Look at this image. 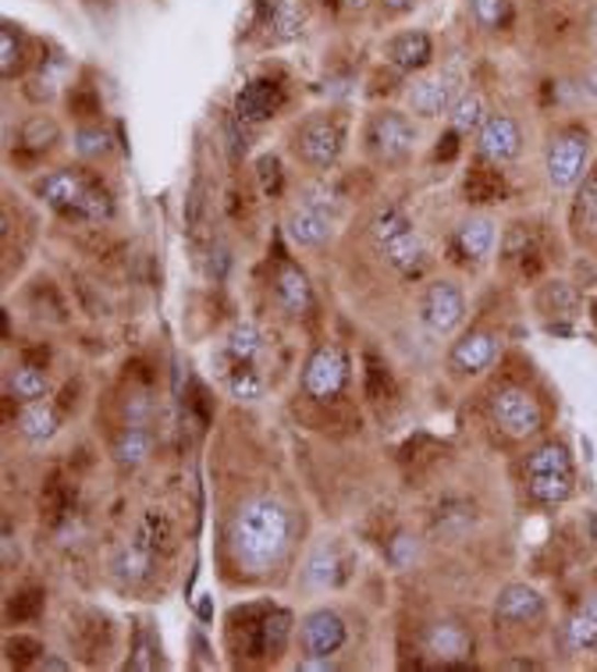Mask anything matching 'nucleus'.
<instances>
[{"instance_id": "9", "label": "nucleus", "mask_w": 597, "mask_h": 672, "mask_svg": "<svg viewBox=\"0 0 597 672\" xmlns=\"http://www.w3.org/2000/svg\"><path fill=\"white\" fill-rule=\"evenodd\" d=\"M367 146L370 154L384 164H398L413 154L416 146V128L406 114L398 111H378L367 122Z\"/></svg>"}, {"instance_id": "6", "label": "nucleus", "mask_w": 597, "mask_h": 672, "mask_svg": "<svg viewBox=\"0 0 597 672\" xmlns=\"http://www.w3.org/2000/svg\"><path fill=\"white\" fill-rule=\"evenodd\" d=\"M292 149L306 168L327 171V168H335V160L341 157V149H346V128H341V122L331 114H313L295 128Z\"/></svg>"}, {"instance_id": "35", "label": "nucleus", "mask_w": 597, "mask_h": 672, "mask_svg": "<svg viewBox=\"0 0 597 672\" xmlns=\"http://www.w3.org/2000/svg\"><path fill=\"white\" fill-rule=\"evenodd\" d=\"M470 11H473V19L481 29H505L512 22V4L509 0H470Z\"/></svg>"}, {"instance_id": "4", "label": "nucleus", "mask_w": 597, "mask_h": 672, "mask_svg": "<svg viewBox=\"0 0 597 672\" xmlns=\"http://www.w3.org/2000/svg\"><path fill=\"white\" fill-rule=\"evenodd\" d=\"M370 235L378 243L381 257L395 267L402 278H420L424 267H427V249H424V238L413 232L409 217L398 211V206H384L378 211L370 224Z\"/></svg>"}, {"instance_id": "26", "label": "nucleus", "mask_w": 597, "mask_h": 672, "mask_svg": "<svg viewBox=\"0 0 597 672\" xmlns=\"http://www.w3.org/2000/svg\"><path fill=\"white\" fill-rule=\"evenodd\" d=\"M57 427H61V416H57V410L50 406V402H25V410L19 413V430L29 438V441H50L57 435Z\"/></svg>"}, {"instance_id": "36", "label": "nucleus", "mask_w": 597, "mask_h": 672, "mask_svg": "<svg viewBox=\"0 0 597 672\" xmlns=\"http://www.w3.org/2000/svg\"><path fill=\"white\" fill-rule=\"evenodd\" d=\"M40 509L47 513V519H50V523H61V519H68V513H71V491H68L61 481H57V477H54V481H50L47 488H43Z\"/></svg>"}, {"instance_id": "8", "label": "nucleus", "mask_w": 597, "mask_h": 672, "mask_svg": "<svg viewBox=\"0 0 597 672\" xmlns=\"http://www.w3.org/2000/svg\"><path fill=\"white\" fill-rule=\"evenodd\" d=\"M349 384V356L338 346H317L303 367V392L313 402H335Z\"/></svg>"}, {"instance_id": "10", "label": "nucleus", "mask_w": 597, "mask_h": 672, "mask_svg": "<svg viewBox=\"0 0 597 672\" xmlns=\"http://www.w3.org/2000/svg\"><path fill=\"white\" fill-rule=\"evenodd\" d=\"M349 640V626L335 608H313L309 616L298 623V648L313 659H331Z\"/></svg>"}, {"instance_id": "52", "label": "nucleus", "mask_w": 597, "mask_h": 672, "mask_svg": "<svg viewBox=\"0 0 597 672\" xmlns=\"http://www.w3.org/2000/svg\"><path fill=\"white\" fill-rule=\"evenodd\" d=\"M590 43H594V51H597V8L590 11Z\"/></svg>"}, {"instance_id": "48", "label": "nucleus", "mask_w": 597, "mask_h": 672, "mask_svg": "<svg viewBox=\"0 0 597 672\" xmlns=\"http://www.w3.org/2000/svg\"><path fill=\"white\" fill-rule=\"evenodd\" d=\"M36 672H43V669H54V672H65L68 669V662H61V659H47V651L40 654V662L33 665Z\"/></svg>"}, {"instance_id": "37", "label": "nucleus", "mask_w": 597, "mask_h": 672, "mask_svg": "<svg viewBox=\"0 0 597 672\" xmlns=\"http://www.w3.org/2000/svg\"><path fill=\"white\" fill-rule=\"evenodd\" d=\"M57 143V125L50 117H33L25 128H22V146H29L33 154H43V149H50Z\"/></svg>"}, {"instance_id": "34", "label": "nucleus", "mask_w": 597, "mask_h": 672, "mask_svg": "<svg viewBox=\"0 0 597 672\" xmlns=\"http://www.w3.org/2000/svg\"><path fill=\"white\" fill-rule=\"evenodd\" d=\"M43 605H47V594H43V587H22L11 594L8 602V619L14 623H33L43 616Z\"/></svg>"}, {"instance_id": "50", "label": "nucleus", "mask_w": 597, "mask_h": 672, "mask_svg": "<svg viewBox=\"0 0 597 672\" xmlns=\"http://www.w3.org/2000/svg\"><path fill=\"white\" fill-rule=\"evenodd\" d=\"M367 4H370V0H338L341 11H363Z\"/></svg>"}, {"instance_id": "39", "label": "nucleus", "mask_w": 597, "mask_h": 672, "mask_svg": "<svg viewBox=\"0 0 597 672\" xmlns=\"http://www.w3.org/2000/svg\"><path fill=\"white\" fill-rule=\"evenodd\" d=\"M4 651H8V662L33 669L40 662V654H43V645H40L36 637H11Z\"/></svg>"}, {"instance_id": "19", "label": "nucleus", "mask_w": 597, "mask_h": 672, "mask_svg": "<svg viewBox=\"0 0 597 672\" xmlns=\"http://www.w3.org/2000/svg\"><path fill=\"white\" fill-rule=\"evenodd\" d=\"M331 232H335V221L317 200H306L298 211L289 214V235H292V243H298V246L317 249V246L327 243V238H331Z\"/></svg>"}, {"instance_id": "32", "label": "nucleus", "mask_w": 597, "mask_h": 672, "mask_svg": "<svg viewBox=\"0 0 597 672\" xmlns=\"http://www.w3.org/2000/svg\"><path fill=\"white\" fill-rule=\"evenodd\" d=\"M8 388H11V395H14V399L36 402V399L47 395V370L36 367V363H22L19 370L11 373Z\"/></svg>"}, {"instance_id": "41", "label": "nucleus", "mask_w": 597, "mask_h": 672, "mask_svg": "<svg viewBox=\"0 0 597 672\" xmlns=\"http://www.w3.org/2000/svg\"><path fill=\"white\" fill-rule=\"evenodd\" d=\"M387 388H392V378H387V367H384L373 352H367V392H370V399H384Z\"/></svg>"}, {"instance_id": "40", "label": "nucleus", "mask_w": 597, "mask_h": 672, "mask_svg": "<svg viewBox=\"0 0 597 672\" xmlns=\"http://www.w3.org/2000/svg\"><path fill=\"white\" fill-rule=\"evenodd\" d=\"M416 551H420V545H416L413 534H395V541L387 545V559H392L395 570H409L416 562Z\"/></svg>"}, {"instance_id": "3", "label": "nucleus", "mask_w": 597, "mask_h": 672, "mask_svg": "<svg viewBox=\"0 0 597 672\" xmlns=\"http://www.w3.org/2000/svg\"><path fill=\"white\" fill-rule=\"evenodd\" d=\"M527 491L537 505H562L576 491V467L562 441H544L527 456Z\"/></svg>"}, {"instance_id": "14", "label": "nucleus", "mask_w": 597, "mask_h": 672, "mask_svg": "<svg viewBox=\"0 0 597 672\" xmlns=\"http://www.w3.org/2000/svg\"><path fill=\"white\" fill-rule=\"evenodd\" d=\"M420 317L435 335H448L462 324V317H466V299H462V292L452 281H435V285L424 292Z\"/></svg>"}, {"instance_id": "51", "label": "nucleus", "mask_w": 597, "mask_h": 672, "mask_svg": "<svg viewBox=\"0 0 597 672\" xmlns=\"http://www.w3.org/2000/svg\"><path fill=\"white\" fill-rule=\"evenodd\" d=\"M579 89H584V93H590V97H597V71H590V75H587V82L579 86Z\"/></svg>"}, {"instance_id": "13", "label": "nucleus", "mask_w": 597, "mask_h": 672, "mask_svg": "<svg viewBox=\"0 0 597 672\" xmlns=\"http://www.w3.org/2000/svg\"><path fill=\"white\" fill-rule=\"evenodd\" d=\"M292 616L285 608H260V619L246 626V651L257 659H278L289 648Z\"/></svg>"}, {"instance_id": "44", "label": "nucleus", "mask_w": 597, "mask_h": 672, "mask_svg": "<svg viewBox=\"0 0 597 672\" xmlns=\"http://www.w3.org/2000/svg\"><path fill=\"white\" fill-rule=\"evenodd\" d=\"M68 108L79 117H93V114H100V100L89 93V89H79V93L68 97Z\"/></svg>"}, {"instance_id": "30", "label": "nucleus", "mask_w": 597, "mask_h": 672, "mask_svg": "<svg viewBox=\"0 0 597 672\" xmlns=\"http://www.w3.org/2000/svg\"><path fill=\"white\" fill-rule=\"evenodd\" d=\"M303 22H306L303 8L289 4V0L263 4V25H267V33H271L274 40H295L298 33H303Z\"/></svg>"}, {"instance_id": "42", "label": "nucleus", "mask_w": 597, "mask_h": 672, "mask_svg": "<svg viewBox=\"0 0 597 672\" xmlns=\"http://www.w3.org/2000/svg\"><path fill=\"white\" fill-rule=\"evenodd\" d=\"M335 570H338L335 556L320 551V556L309 562V580H313V584H320V587H331V584H338V573Z\"/></svg>"}, {"instance_id": "11", "label": "nucleus", "mask_w": 597, "mask_h": 672, "mask_svg": "<svg viewBox=\"0 0 597 672\" xmlns=\"http://www.w3.org/2000/svg\"><path fill=\"white\" fill-rule=\"evenodd\" d=\"M424 648L441 669H462L473 654V634L459 619H441L427 626Z\"/></svg>"}, {"instance_id": "45", "label": "nucleus", "mask_w": 597, "mask_h": 672, "mask_svg": "<svg viewBox=\"0 0 597 672\" xmlns=\"http://www.w3.org/2000/svg\"><path fill=\"white\" fill-rule=\"evenodd\" d=\"M579 211L597 224V175H590L584 189H579Z\"/></svg>"}, {"instance_id": "29", "label": "nucleus", "mask_w": 597, "mask_h": 672, "mask_svg": "<svg viewBox=\"0 0 597 672\" xmlns=\"http://www.w3.org/2000/svg\"><path fill=\"white\" fill-rule=\"evenodd\" d=\"M221 378L228 384V392L243 402H257L267 392V378L260 373V363H232L228 370H221Z\"/></svg>"}, {"instance_id": "46", "label": "nucleus", "mask_w": 597, "mask_h": 672, "mask_svg": "<svg viewBox=\"0 0 597 672\" xmlns=\"http://www.w3.org/2000/svg\"><path fill=\"white\" fill-rule=\"evenodd\" d=\"M459 157V132L448 128L444 136L438 139V149H435V160H455Z\"/></svg>"}, {"instance_id": "24", "label": "nucleus", "mask_w": 597, "mask_h": 672, "mask_svg": "<svg viewBox=\"0 0 597 672\" xmlns=\"http://www.w3.org/2000/svg\"><path fill=\"white\" fill-rule=\"evenodd\" d=\"M149 452H154V430H149L143 421H132L122 435L114 438V448H111L114 462H117V467H125V470L143 467V462L149 459Z\"/></svg>"}, {"instance_id": "27", "label": "nucleus", "mask_w": 597, "mask_h": 672, "mask_svg": "<svg viewBox=\"0 0 597 672\" xmlns=\"http://www.w3.org/2000/svg\"><path fill=\"white\" fill-rule=\"evenodd\" d=\"M565 645H570V651L597 648V594H590L565 623Z\"/></svg>"}, {"instance_id": "12", "label": "nucleus", "mask_w": 597, "mask_h": 672, "mask_svg": "<svg viewBox=\"0 0 597 672\" xmlns=\"http://www.w3.org/2000/svg\"><path fill=\"white\" fill-rule=\"evenodd\" d=\"M498 349H502V338L495 332L473 327V332L462 335L452 346V352H448V370L459 373V378H476V373H484L498 360Z\"/></svg>"}, {"instance_id": "15", "label": "nucleus", "mask_w": 597, "mask_h": 672, "mask_svg": "<svg viewBox=\"0 0 597 672\" xmlns=\"http://www.w3.org/2000/svg\"><path fill=\"white\" fill-rule=\"evenodd\" d=\"M519 149H522V132L509 114H491L484 128L476 132V154H481V160L498 164V168L516 160Z\"/></svg>"}, {"instance_id": "2", "label": "nucleus", "mask_w": 597, "mask_h": 672, "mask_svg": "<svg viewBox=\"0 0 597 672\" xmlns=\"http://www.w3.org/2000/svg\"><path fill=\"white\" fill-rule=\"evenodd\" d=\"M36 192H40L43 200H47L50 211H57L68 221L103 224V221H111V214H114L111 192L103 189L100 182H93L89 175L71 171V168L43 175L40 182H36Z\"/></svg>"}, {"instance_id": "21", "label": "nucleus", "mask_w": 597, "mask_h": 672, "mask_svg": "<svg viewBox=\"0 0 597 672\" xmlns=\"http://www.w3.org/2000/svg\"><path fill=\"white\" fill-rule=\"evenodd\" d=\"M274 295L285 313L292 317H303V313L313 306V289H309V278L298 271L295 264H281L278 275H274Z\"/></svg>"}, {"instance_id": "38", "label": "nucleus", "mask_w": 597, "mask_h": 672, "mask_svg": "<svg viewBox=\"0 0 597 672\" xmlns=\"http://www.w3.org/2000/svg\"><path fill=\"white\" fill-rule=\"evenodd\" d=\"M111 149V139H108V132L103 128H93V125H86V128H79L75 132V154L79 157H103Z\"/></svg>"}, {"instance_id": "18", "label": "nucleus", "mask_w": 597, "mask_h": 672, "mask_svg": "<svg viewBox=\"0 0 597 672\" xmlns=\"http://www.w3.org/2000/svg\"><path fill=\"white\" fill-rule=\"evenodd\" d=\"M544 616V597L530 584H509L502 587L495 602V619L509 626H530Z\"/></svg>"}, {"instance_id": "5", "label": "nucleus", "mask_w": 597, "mask_h": 672, "mask_svg": "<svg viewBox=\"0 0 597 672\" xmlns=\"http://www.w3.org/2000/svg\"><path fill=\"white\" fill-rule=\"evenodd\" d=\"M491 416L512 441H527L544 430V406L541 399L519 384H502L491 395Z\"/></svg>"}, {"instance_id": "28", "label": "nucleus", "mask_w": 597, "mask_h": 672, "mask_svg": "<svg viewBox=\"0 0 597 672\" xmlns=\"http://www.w3.org/2000/svg\"><path fill=\"white\" fill-rule=\"evenodd\" d=\"M157 562L160 559L149 548H143L139 541H128L122 548V556L114 559V573H117V580H125V584H143V580L154 576Z\"/></svg>"}, {"instance_id": "43", "label": "nucleus", "mask_w": 597, "mask_h": 672, "mask_svg": "<svg viewBox=\"0 0 597 672\" xmlns=\"http://www.w3.org/2000/svg\"><path fill=\"white\" fill-rule=\"evenodd\" d=\"M257 175H260L263 192L278 197V192H281V164H278V157H260L257 160Z\"/></svg>"}, {"instance_id": "33", "label": "nucleus", "mask_w": 597, "mask_h": 672, "mask_svg": "<svg viewBox=\"0 0 597 672\" xmlns=\"http://www.w3.org/2000/svg\"><path fill=\"white\" fill-rule=\"evenodd\" d=\"M22 68H25V40L19 29L8 22L0 29V71H4V79H14Z\"/></svg>"}, {"instance_id": "7", "label": "nucleus", "mask_w": 597, "mask_h": 672, "mask_svg": "<svg viewBox=\"0 0 597 672\" xmlns=\"http://www.w3.org/2000/svg\"><path fill=\"white\" fill-rule=\"evenodd\" d=\"M587 157H590V136L587 128L579 125H565L559 128L548 143L544 154V168H548V182L555 189H573L587 171Z\"/></svg>"}, {"instance_id": "20", "label": "nucleus", "mask_w": 597, "mask_h": 672, "mask_svg": "<svg viewBox=\"0 0 597 672\" xmlns=\"http://www.w3.org/2000/svg\"><path fill=\"white\" fill-rule=\"evenodd\" d=\"M260 356H263L260 327L249 324V321H238L228 332V338H224L221 352H217V367L228 370L232 363H260Z\"/></svg>"}, {"instance_id": "16", "label": "nucleus", "mask_w": 597, "mask_h": 672, "mask_svg": "<svg viewBox=\"0 0 597 672\" xmlns=\"http://www.w3.org/2000/svg\"><path fill=\"white\" fill-rule=\"evenodd\" d=\"M455 93H459V79L452 71L427 75V79H416L409 86V108L424 117H438L455 108V100H459Z\"/></svg>"}, {"instance_id": "1", "label": "nucleus", "mask_w": 597, "mask_h": 672, "mask_svg": "<svg viewBox=\"0 0 597 672\" xmlns=\"http://www.w3.org/2000/svg\"><path fill=\"white\" fill-rule=\"evenodd\" d=\"M292 545V513L274 499H249L228 523L232 559L249 573H267Z\"/></svg>"}, {"instance_id": "31", "label": "nucleus", "mask_w": 597, "mask_h": 672, "mask_svg": "<svg viewBox=\"0 0 597 672\" xmlns=\"http://www.w3.org/2000/svg\"><path fill=\"white\" fill-rule=\"evenodd\" d=\"M452 128L459 136H470V132H481L487 122V108H484V97L481 93H462L452 108Z\"/></svg>"}, {"instance_id": "47", "label": "nucleus", "mask_w": 597, "mask_h": 672, "mask_svg": "<svg viewBox=\"0 0 597 672\" xmlns=\"http://www.w3.org/2000/svg\"><path fill=\"white\" fill-rule=\"evenodd\" d=\"M14 562H19V541H14V534H11V523L4 519V565L11 570Z\"/></svg>"}, {"instance_id": "23", "label": "nucleus", "mask_w": 597, "mask_h": 672, "mask_svg": "<svg viewBox=\"0 0 597 672\" xmlns=\"http://www.w3.org/2000/svg\"><path fill=\"white\" fill-rule=\"evenodd\" d=\"M466 200L470 203H502L505 197H509V186H505V175L498 171V164H491V160H476L470 175H466Z\"/></svg>"}, {"instance_id": "17", "label": "nucleus", "mask_w": 597, "mask_h": 672, "mask_svg": "<svg viewBox=\"0 0 597 672\" xmlns=\"http://www.w3.org/2000/svg\"><path fill=\"white\" fill-rule=\"evenodd\" d=\"M281 103H285V86L278 79H252L238 89L235 114L243 122H267V117H274L281 111Z\"/></svg>"}, {"instance_id": "25", "label": "nucleus", "mask_w": 597, "mask_h": 672, "mask_svg": "<svg viewBox=\"0 0 597 672\" xmlns=\"http://www.w3.org/2000/svg\"><path fill=\"white\" fill-rule=\"evenodd\" d=\"M495 249V224L487 217H470L455 232V253L462 260H487Z\"/></svg>"}, {"instance_id": "22", "label": "nucleus", "mask_w": 597, "mask_h": 672, "mask_svg": "<svg viewBox=\"0 0 597 672\" xmlns=\"http://www.w3.org/2000/svg\"><path fill=\"white\" fill-rule=\"evenodd\" d=\"M384 54L398 71H420L430 65V57H435V43H430V36L420 33V29H409V33H402L387 43Z\"/></svg>"}, {"instance_id": "49", "label": "nucleus", "mask_w": 597, "mask_h": 672, "mask_svg": "<svg viewBox=\"0 0 597 672\" xmlns=\"http://www.w3.org/2000/svg\"><path fill=\"white\" fill-rule=\"evenodd\" d=\"M384 11H392V14H402V11H409L413 8V0H381Z\"/></svg>"}]
</instances>
